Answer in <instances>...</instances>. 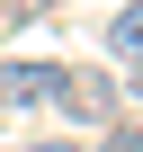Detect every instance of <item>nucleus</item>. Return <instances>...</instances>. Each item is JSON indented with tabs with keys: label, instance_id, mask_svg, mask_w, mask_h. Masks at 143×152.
<instances>
[{
	"label": "nucleus",
	"instance_id": "f257e3e1",
	"mask_svg": "<svg viewBox=\"0 0 143 152\" xmlns=\"http://www.w3.org/2000/svg\"><path fill=\"white\" fill-rule=\"evenodd\" d=\"M63 72H72V63H36V54L0 63V107H54V99H63Z\"/></svg>",
	"mask_w": 143,
	"mask_h": 152
},
{
	"label": "nucleus",
	"instance_id": "f03ea898",
	"mask_svg": "<svg viewBox=\"0 0 143 152\" xmlns=\"http://www.w3.org/2000/svg\"><path fill=\"white\" fill-rule=\"evenodd\" d=\"M63 107L81 125H116V81L107 72H63Z\"/></svg>",
	"mask_w": 143,
	"mask_h": 152
},
{
	"label": "nucleus",
	"instance_id": "7ed1b4c3",
	"mask_svg": "<svg viewBox=\"0 0 143 152\" xmlns=\"http://www.w3.org/2000/svg\"><path fill=\"white\" fill-rule=\"evenodd\" d=\"M107 54H116V63H143V0L107 18Z\"/></svg>",
	"mask_w": 143,
	"mask_h": 152
},
{
	"label": "nucleus",
	"instance_id": "20e7f679",
	"mask_svg": "<svg viewBox=\"0 0 143 152\" xmlns=\"http://www.w3.org/2000/svg\"><path fill=\"white\" fill-rule=\"evenodd\" d=\"M98 152H143V125H107V143Z\"/></svg>",
	"mask_w": 143,
	"mask_h": 152
},
{
	"label": "nucleus",
	"instance_id": "39448f33",
	"mask_svg": "<svg viewBox=\"0 0 143 152\" xmlns=\"http://www.w3.org/2000/svg\"><path fill=\"white\" fill-rule=\"evenodd\" d=\"M9 9H18V18H36V9H63V0H9Z\"/></svg>",
	"mask_w": 143,
	"mask_h": 152
},
{
	"label": "nucleus",
	"instance_id": "423d86ee",
	"mask_svg": "<svg viewBox=\"0 0 143 152\" xmlns=\"http://www.w3.org/2000/svg\"><path fill=\"white\" fill-rule=\"evenodd\" d=\"M36 152H81V143H36Z\"/></svg>",
	"mask_w": 143,
	"mask_h": 152
},
{
	"label": "nucleus",
	"instance_id": "0eeeda50",
	"mask_svg": "<svg viewBox=\"0 0 143 152\" xmlns=\"http://www.w3.org/2000/svg\"><path fill=\"white\" fill-rule=\"evenodd\" d=\"M134 99H143V63H134Z\"/></svg>",
	"mask_w": 143,
	"mask_h": 152
}]
</instances>
